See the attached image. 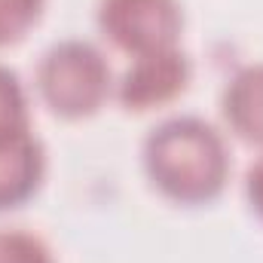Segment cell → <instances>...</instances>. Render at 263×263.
Listing matches in <instances>:
<instances>
[{"mask_svg": "<svg viewBox=\"0 0 263 263\" xmlns=\"http://www.w3.org/2000/svg\"><path fill=\"white\" fill-rule=\"evenodd\" d=\"M150 184L178 205H205L230 181V153L220 132L199 117L159 123L144 141Z\"/></svg>", "mask_w": 263, "mask_h": 263, "instance_id": "cell-1", "label": "cell"}, {"mask_svg": "<svg viewBox=\"0 0 263 263\" xmlns=\"http://www.w3.org/2000/svg\"><path fill=\"white\" fill-rule=\"evenodd\" d=\"M37 92L62 120H86L110 95V65L86 40H62L37 65Z\"/></svg>", "mask_w": 263, "mask_h": 263, "instance_id": "cell-2", "label": "cell"}, {"mask_svg": "<svg viewBox=\"0 0 263 263\" xmlns=\"http://www.w3.org/2000/svg\"><path fill=\"white\" fill-rule=\"evenodd\" d=\"M101 34L129 55H147L178 46L184 12L178 0H101Z\"/></svg>", "mask_w": 263, "mask_h": 263, "instance_id": "cell-3", "label": "cell"}, {"mask_svg": "<svg viewBox=\"0 0 263 263\" xmlns=\"http://www.w3.org/2000/svg\"><path fill=\"white\" fill-rule=\"evenodd\" d=\"M190 73H193L190 59L178 46L135 55V62L117 86V98L126 110H135V114L159 110L187 92Z\"/></svg>", "mask_w": 263, "mask_h": 263, "instance_id": "cell-4", "label": "cell"}, {"mask_svg": "<svg viewBox=\"0 0 263 263\" xmlns=\"http://www.w3.org/2000/svg\"><path fill=\"white\" fill-rule=\"evenodd\" d=\"M46 172L43 144L25 129L0 141V208H18L37 193Z\"/></svg>", "mask_w": 263, "mask_h": 263, "instance_id": "cell-5", "label": "cell"}, {"mask_svg": "<svg viewBox=\"0 0 263 263\" xmlns=\"http://www.w3.org/2000/svg\"><path fill=\"white\" fill-rule=\"evenodd\" d=\"M223 117L242 141L263 147V65L242 67L227 83Z\"/></svg>", "mask_w": 263, "mask_h": 263, "instance_id": "cell-6", "label": "cell"}, {"mask_svg": "<svg viewBox=\"0 0 263 263\" xmlns=\"http://www.w3.org/2000/svg\"><path fill=\"white\" fill-rule=\"evenodd\" d=\"M31 129L28 126V98L18 77L0 65V141Z\"/></svg>", "mask_w": 263, "mask_h": 263, "instance_id": "cell-7", "label": "cell"}, {"mask_svg": "<svg viewBox=\"0 0 263 263\" xmlns=\"http://www.w3.org/2000/svg\"><path fill=\"white\" fill-rule=\"evenodd\" d=\"M46 0H0V46H12L28 37L40 22Z\"/></svg>", "mask_w": 263, "mask_h": 263, "instance_id": "cell-8", "label": "cell"}, {"mask_svg": "<svg viewBox=\"0 0 263 263\" xmlns=\"http://www.w3.org/2000/svg\"><path fill=\"white\" fill-rule=\"evenodd\" d=\"M0 263H55L49 245L25 230H0Z\"/></svg>", "mask_w": 263, "mask_h": 263, "instance_id": "cell-9", "label": "cell"}, {"mask_svg": "<svg viewBox=\"0 0 263 263\" xmlns=\"http://www.w3.org/2000/svg\"><path fill=\"white\" fill-rule=\"evenodd\" d=\"M245 196H248L251 211L263 220V156L248 168V175H245Z\"/></svg>", "mask_w": 263, "mask_h": 263, "instance_id": "cell-10", "label": "cell"}]
</instances>
